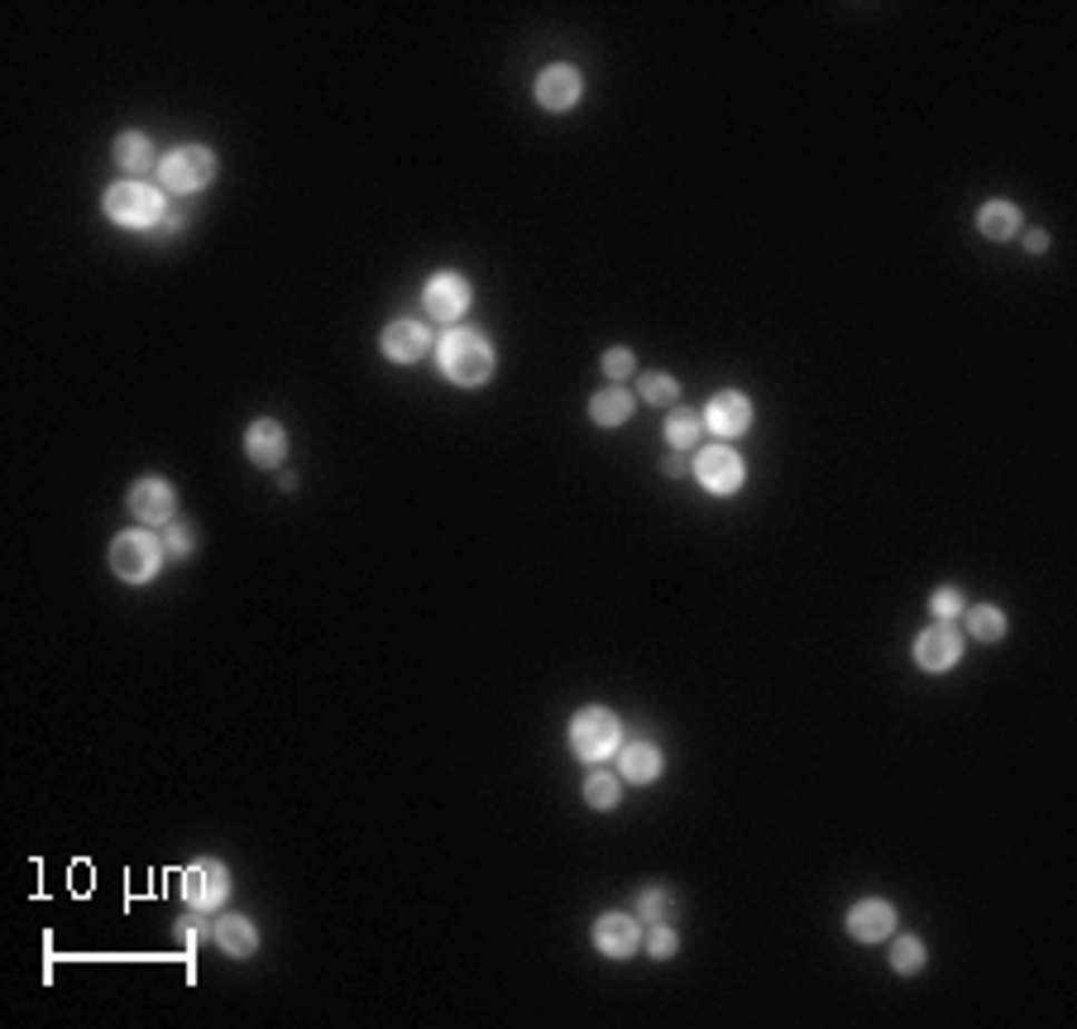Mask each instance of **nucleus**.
I'll list each match as a JSON object with an SVG mask.
<instances>
[{
  "label": "nucleus",
  "instance_id": "nucleus-29",
  "mask_svg": "<svg viewBox=\"0 0 1077 1029\" xmlns=\"http://www.w3.org/2000/svg\"><path fill=\"white\" fill-rule=\"evenodd\" d=\"M934 618L939 623H948V618H958L962 614V589H953V585H943V589H934Z\"/></svg>",
  "mask_w": 1077,
  "mask_h": 1029
},
{
  "label": "nucleus",
  "instance_id": "nucleus-33",
  "mask_svg": "<svg viewBox=\"0 0 1077 1029\" xmlns=\"http://www.w3.org/2000/svg\"><path fill=\"white\" fill-rule=\"evenodd\" d=\"M1025 249H1030V254H1044V249H1049V235H1044V231H1030V235H1025Z\"/></svg>",
  "mask_w": 1077,
  "mask_h": 1029
},
{
  "label": "nucleus",
  "instance_id": "nucleus-12",
  "mask_svg": "<svg viewBox=\"0 0 1077 1029\" xmlns=\"http://www.w3.org/2000/svg\"><path fill=\"white\" fill-rule=\"evenodd\" d=\"M470 283L460 278V273H437V278L427 283V316L431 321H460L464 312H470Z\"/></svg>",
  "mask_w": 1077,
  "mask_h": 1029
},
{
  "label": "nucleus",
  "instance_id": "nucleus-21",
  "mask_svg": "<svg viewBox=\"0 0 1077 1029\" xmlns=\"http://www.w3.org/2000/svg\"><path fill=\"white\" fill-rule=\"evenodd\" d=\"M977 225H982L987 239H1010L1020 231V212L1010 202H987L982 212H977Z\"/></svg>",
  "mask_w": 1077,
  "mask_h": 1029
},
{
  "label": "nucleus",
  "instance_id": "nucleus-9",
  "mask_svg": "<svg viewBox=\"0 0 1077 1029\" xmlns=\"http://www.w3.org/2000/svg\"><path fill=\"white\" fill-rule=\"evenodd\" d=\"M231 895V872H225L221 862H197V866H187L183 872V900L192 910H216L221 900Z\"/></svg>",
  "mask_w": 1077,
  "mask_h": 1029
},
{
  "label": "nucleus",
  "instance_id": "nucleus-6",
  "mask_svg": "<svg viewBox=\"0 0 1077 1029\" xmlns=\"http://www.w3.org/2000/svg\"><path fill=\"white\" fill-rule=\"evenodd\" d=\"M695 479L709 493H737V489H743V479H747V464H743V455H737L733 445H704L695 455Z\"/></svg>",
  "mask_w": 1077,
  "mask_h": 1029
},
{
  "label": "nucleus",
  "instance_id": "nucleus-30",
  "mask_svg": "<svg viewBox=\"0 0 1077 1029\" xmlns=\"http://www.w3.org/2000/svg\"><path fill=\"white\" fill-rule=\"evenodd\" d=\"M212 929H216V924H206V920H202V910H197V914H187V920L178 924V934H183L187 948H197V943L212 939Z\"/></svg>",
  "mask_w": 1077,
  "mask_h": 1029
},
{
  "label": "nucleus",
  "instance_id": "nucleus-5",
  "mask_svg": "<svg viewBox=\"0 0 1077 1029\" xmlns=\"http://www.w3.org/2000/svg\"><path fill=\"white\" fill-rule=\"evenodd\" d=\"M216 178V154L206 149V144H183V149H173L164 164H158V183H164L168 192H202L212 187Z\"/></svg>",
  "mask_w": 1077,
  "mask_h": 1029
},
{
  "label": "nucleus",
  "instance_id": "nucleus-22",
  "mask_svg": "<svg viewBox=\"0 0 1077 1029\" xmlns=\"http://www.w3.org/2000/svg\"><path fill=\"white\" fill-rule=\"evenodd\" d=\"M968 633L977 641H1001L1006 637V614L991 604H977V608H968Z\"/></svg>",
  "mask_w": 1077,
  "mask_h": 1029
},
{
  "label": "nucleus",
  "instance_id": "nucleus-8",
  "mask_svg": "<svg viewBox=\"0 0 1077 1029\" xmlns=\"http://www.w3.org/2000/svg\"><path fill=\"white\" fill-rule=\"evenodd\" d=\"M958 656H962V633H953L948 623H934V627H924V633L914 637V666L929 670V675L953 670Z\"/></svg>",
  "mask_w": 1077,
  "mask_h": 1029
},
{
  "label": "nucleus",
  "instance_id": "nucleus-2",
  "mask_svg": "<svg viewBox=\"0 0 1077 1029\" xmlns=\"http://www.w3.org/2000/svg\"><path fill=\"white\" fill-rule=\"evenodd\" d=\"M106 216L116 225H130V231H149V225L168 220V202H164V192H158V187L116 183L106 192Z\"/></svg>",
  "mask_w": 1077,
  "mask_h": 1029
},
{
  "label": "nucleus",
  "instance_id": "nucleus-18",
  "mask_svg": "<svg viewBox=\"0 0 1077 1029\" xmlns=\"http://www.w3.org/2000/svg\"><path fill=\"white\" fill-rule=\"evenodd\" d=\"M212 939H216L231 958H249L254 948H260V929H254V924L245 920V914H221L216 929H212Z\"/></svg>",
  "mask_w": 1077,
  "mask_h": 1029
},
{
  "label": "nucleus",
  "instance_id": "nucleus-7",
  "mask_svg": "<svg viewBox=\"0 0 1077 1029\" xmlns=\"http://www.w3.org/2000/svg\"><path fill=\"white\" fill-rule=\"evenodd\" d=\"M125 503H130V518H139L144 527H168L173 512H178V493H173L168 479L149 474V479H139V484L130 489Z\"/></svg>",
  "mask_w": 1077,
  "mask_h": 1029
},
{
  "label": "nucleus",
  "instance_id": "nucleus-20",
  "mask_svg": "<svg viewBox=\"0 0 1077 1029\" xmlns=\"http://www.w3.org/2000/svg\"><path fill=\"white\" fill-rule=\"evenodd\" d=\"M116 164H120V173H149L154 164H158V154H154V144L144 139V135H120L116 139Z\"/></svg>",
  "mask_w": 1077,
  "mask_h": 1029
},
{
  "label": "nucleus",
  "instance_id": "nucleus-23",
  "mask_svg": "<svg viewBox=\"0 0 1077 1029\" xmlns=\"http://www.w3.org/2000/svg\"><path fill=\"white\" fill-rule=\"evenodd\" d=\"M699 437H704V416H695V412H670L666 416V441L675 450H695Z\"/></svg>",
  "mask_w": 1077,
  "mask_h": 1029
},
{
  "label": "nucleus",
  "instance_id": "nucleus-13",
  "mask_svg": "<svg viewBox=\"0 0 1077 1029\" xmlns=\"http://www.w3.org/2000/svg\"><path fill=\"white\" fill-rule=\"evenodd\" d=\"M379 350L393 364H417L431 350V326H422V321H393V326L379 335Z\"/></svg>",
  "mask_w": 1077,
  "mask_h": 1029
},
{
  "label": "nucleus",
  "instance_id": "nucleus-1",
  "mask_svg": "<svg viewBox=\"0 0 1077 1029\" xmlns=\"http://www.w3.org/2000/svg\"><path fill=\"white\" fill-rule=\"evenodd\" d=\"M437 360L446 369V379L460 383V389H479L493 374V345L479 331H450L437 345Z\"/></svg>",
  "mask_w": 1077,
  "mask_h": 1029
},
{
  "label": "nucleus",
  "instance_id": "nucleus-27",
  "mask_svg": "<svg viewBox=\"0 0 1077 1029\" xmlns=\"http://www.w3.org/2000/svg\"><path fill=\"white\" fill-rule=\"evenodd\" d=\"M637 914H642L647 924H662L666 914H670V891H666V886H647V891L637 895Z\"/></svg>",
  "mask_w": 1077,
  "mask_h": 1029
},
{
  "label": "nucleus",
  "instance_id": "nucleus-11",
  "mask_svg": "<svg viewBox=\"0 0 1077 1029\" xmlns=\"http://www.w3.org/2000/svg\"><path fill=\"white\" fill-rule=\"evenodd\" d=\"M594 948H599L604 958H633L642 948L637 920H633V914H618V910L599 914V920H594Z\"/></svg>",
  "mask_w": 1077,
  "mask_h": 1029
},
{
  "label": "nucleus",
  "instance_id": "nucleus-16",
  "mask_svg": "<svg viewBox=\"0 0 1077 1029\" xmlns=\"http://www.w3.org/2000/svg\"><path fill=\"white\" fill-rule=\"evenodd\" d=\"M704 427H714L718 437H743V431L752 427V403H747V393H718L714 403H709V412H704Z\"/></svg>",
  "mask_w": 1077,
  "mask_h": 1029
},
{
  "label": "nucleus",
  "instance_id": "nucleus-15",
  "mask_svg": "<svg viewBox=\"0 0 1077 1029\" xmlns=\"http://www.w3.org/2000/svg\"><path fill=\"white\" fill-rule=\"evenodd\" d=\"M245 455L260 464V470H278L283 455H287V431L273 422V416H264V422H254L245 431Z\"/></svg>",
  "mask_w": 1077,
  "mask_h": 1029
},
{
  "label": "nucleus",
  "instance_id": "nucleus-3",
  "mask_svg": "<svg viewBox=\"0 0 1077 1029\" xmlns=\"http://www.w3.org/2000/svg\"><path fill=\"white\" fill-rule=\"evenodd\" d=\"M164 546H158L154 532H144V527H135V532H120L116 541H110V570L120 575L125 585H144L154 580L158 566H164Z\"/></svg>",
  "mask_w": 1077,
  "mask_h": 1029
},
{
  "label": "nucleus",
  "instance_id": "nucleus-4",
  "mask_svg": "<svg viewBox=\"0 0 1077 1029\" xmlns=\"http://www.w3.org/2000/svg\"><path fill=\"white\" fill-rule=\"evenodd\" d=\"M570 747H575V757H585V762H604V757H614V752L623 747V723H618V714H608V709H580L570 718Z\"/></svg>",
  "mask_w": 1077,
  "mask_h": 1029
},
{
  "label": "nucleus",
  "instance_id": "nucleus-34",
  "mask_svg": "<svg viewBox=\"0 0 1077 1029\" xmlns=\"http://www.w3.org/2000/svg\"><path fill=\"white\" fill-rule=\"evenodd\" d=\"M662 470H666V474H685V460H681V450H675V455H666V464H662Z\"/></svg>",
  "mask_w": 1077,
  "mask_h": 1029
},
{
  "label": "nucleus",
  "instance_id": "nucleus-28",
  "mask_svg": "<svg viewBox=\"0 0 1077 1029\" xmlns=\"http://www.w3.org/2000/svg\"><path fill=\"white\" fill-rule=\"evenodd\" d=\"M642 943H647V953L652 958H675L681 953V934L662 920V924H652V934H642Z\"/></svg>",
  "mask_w": 1077,
  "mask_h": 1029
},
{
  "label": "nucleus",
  "instance_id": "nucleus-24",
  "mask_svg": "<svg viewBox=\"0 0 1077 1029\" xmlns=\"http://www.w3.org/2000/svg\"><path fill=\"white\" fill-rule=\"evenodd\" d=\"M924 962H929V948H924V939H895V943H891V968H895L900 977L920 972Z\"/></svg>",
  "mask_w": 1077,
  "mask_h": 1029
},
{
  "label": "nucleus",
  "instance_id": "nucleus-19",
  "mask_svg": "<svg viewBox=\"0 0 1077 1029\" xmlns=\"http://www.w3.org/2000/svg\"><path fill=\"white\" fill-rule=\"evenodd\" d=\"M633 408H637V398L628 389H618V383H614V389H599L589 398V416L599 427H623L633 416Z\"/></svg>",
  "mask_w": 1077,
  "mask_h": 1029
},
{
  "label": "nucleus",
  "instance_id": "nucleus-10",
  "mask_svg": "<svg viewBox=\"0 0 1077 1029\" xmlns=\"http://www.w3.org/2000/svg\"><path fill=\"white\" fill-rule=\"evenodd\" d=\"M848 934L858 943H887L895 939V905L891 900H858L848 910Z\"/></svg>",
  "mask_w": 1077,
  "mask_h": 1029
},
{
  "label": "nucleus",
  "instance_id": "nucleus-26",
  "mask_svg": "<svg viewBox=\"0 0 1077 1029\" xmlns=\"http://www.w3.org/2000/svg\"><path fill=\"white\" fill-rule=\"evenodd\" d=\"M618 795H623V785H618V776H608V771H594V776L585 781V800L594 810H614Z\"/></svg>",
  "mask_w": 1077,
  "mask_h": 1029
},
{
  "label": "nucleus",
  "instance_id": "nucleus-17",
  "mask_svg": "<svg viewBox=\"0 0 1077 1029\" xmlns=\"http://www.w3.org/2000/svg\"><path fill=\"white\" fill-rule=\"evenodd\" d=\"M618 766H623V781L647 785V781H656L666 771V757H662V747H656V743H628V747H623V757H618Z\"/></svg>",
  "mask_w": 1077,
  "mask_h": 1029
},
{
  "label": "nucleus",
  "instance_id": "nucleus-32",
  "mask_svg": "<svg viewBox=\"0 0 1077 1029\" xmlns=\"http://www.w3.org/2000/svg\"><path fill=\"white\" fill-rule=\"evenodd\" d=\"M164 551H168V556H178V560L192 556V532H187V527H178V522H168V527H164Z\"/></svg>",
  "mask_w": 1077,
  "mask_h": 1029
},
{
  "label": "nucleus",
  "instance_id": "nucleus-14",
  "mask_svg": "<svg viewBox=\"0 0 1077 1029\" xmlns=\"http://www.w3.org/2000/svg\"><path fill=\"white\" fill-rule=\"evenodd\" d=\"M580 96H585V77L566 68V62H556V68H546L537 77V101L546 110H570V106H580Z\"/></svg>",
  "mask_w": 1077,
  "mask_h": 1029
},
{
  "label": "nucleus",
  "instance_id": "nucleus-25",
  "mask_svg": "<svg viewBox=\"0 0 1077 1029\" xmlns=\"http://www.w3.org/2000/svg\"><path fill=\"white\" fill-rule=\"evenodd\" d=\"M637 393H642V403H652V408H670L675 398H681V383H675L670 374H642Z\"/></svg>",
  "mask_w": 1077,
  "mask_h": 1029
},
{
  "label": "nucleus",
  "instance_id": "nucleus-31",
  "mask_svg": "<svg viewBox=\"0 0 1077 1029\" xmlns=\"http://www.w3.org/2000/svg\"><path fill=\"white\" fill-rule=\"evenodd\" d=\"M633 364H637V360H633V350H623V345H618V350H608V355H604V374L618 383V379H628V374H633Z\"/></svg>",
  "mask_w": 1077,
  "mask_h": 1029
}]
</instances>
